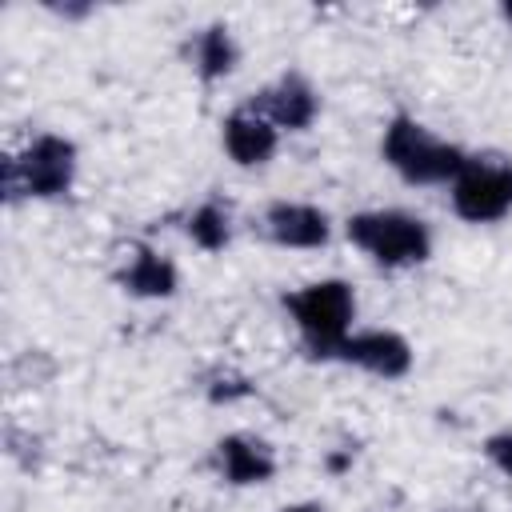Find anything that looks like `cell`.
I'll return each mask as SVG.
<instances>
[{
  "label": "cell",
  "instance_id": "cell-7",
  "mask_svg": "<svg viewBox=\"0 0 512 512\" xmlns=\"http://www.w3.org/2000/svg\"><path fill=\"white\" fill-rule=\"evenodd\" d=\"M248 108L260 112L276 132L280 128L284 132H304V128H312V120L320 112V96H316V88L300 72H284L280 80H272L268 88H260Z\"/></svg>",
  "mask_w": 512,
  "mask_h": 512
},
{
  "label": "cell",
  "instance_id": "cell-5",
  "mask_svg": "<svg viewBox=\"0 0 512 512\" xmlns=\"http://www.w3.org/2000/svg\"><path fill=\"white\" fill-rule=\"evenodd\" d=\"M452 212L468 224H496L512 212V160L468 156L452 180Z\"/></svg>",
  "mask_w": 512,
  "mask_h": 512
},
{
  "label": "cell",
  "instance_id": "cell-6",
  "mask_svg": "<svg viewBox=\"0 0 512 512\" xmlns=\"http://www.w3.org/2000/svg\"><path fill=\"white\" fill-rule=\"evenodd\" d=\"M328 360L340 364H356L380 380H400L412 372V344L392 332V328H364V332H348Z\"/></svg>",
  "mask_w": 512,
  "mask_h": 512
},
{
  "label": "cell",
  "instance_id": "cell-12",
  "mask_svg": "<svg viewBox=\"0 0 512 512\" xmlns=\"http://www.w3.org/2000/svg\"><path fill=\"white\" fill-rule=\"evenodd\" d=\"M184 60L200 80H220V76H228L236 68L240 48H236V40H232V32L224 24H208V28L192 32L184 40Z\"/></svg>",
  "mask_w": 512,
  "mask_h": 512
},
{
  "label": "cell",
  "instance_id": "cell-16",
  "mask_svg": "<svg viewBox=\"0 0 512 512\" xmlns=\"http://www.w3.org/2000/svg\"><path fill=\"white\" fill-rule=\"evenodd\" d=\"M280 512H324V508L312 504V500H300V504H288V508H280Z\"/></svg>",
  "mask_w": 512,
  "mask_h": 512
},
{
  "label": "cell",
  "instance_id": "cell-17",
  "mask_svg": "<svg viewBox=\"0 0 512 512\" xmlns=\"http://www.w3.org/2000/svg\"><path fill=\"white\" fill-rule=\"evenodd\" d=\"M500 12H504V20H512V4H504V8H500Z\"/></svg>",
  "mask_w": 512,
  "mask_h": 512
},
{
  "label": "cell",
  "instance_id": "cell-8",
  "mask_svg": "<svg viewBox=\"0 0 512 512\" xmlns=\"http://www.w3.org/2000/svg\"><path fill=\"white\" fill-rule=\"evenodd\" d=\"M216 472L236 484V488H252V484H268L276 476V452L268 448V440L252 436V432H232L216 440Z\"/></svg>",
  "mask_w": 512,
  "mask_h": 512
},
{
  "label": "cell",
  "instance_id": "cell-11",
  "mask_svg": "<svg viewBox=\"0 0 512 512\" xmlns=\"http://www.w3.org/2000/svg\"><path fill=\"white\" fill-rule=\"evenodd\" d=\"M176 284H180L176 264L148 244H136L124 272H120V288L128 296H140V300H168L176 292Z\"/></svg>",
  "mask_w": 512,
  "mask_h": 512
},
{
  "label": "cell",
  "instance_id": "cell-10",
  "mask_svg": "<svg viewBox=\"0 0 512 512\" xmlns=\"http://www.w3.org/2000/svg\"><path fill=\"white\" fill-rule=\"evenodd\" d=\"M220 140H224V152L240 164V168H260L276 156L280 148V132L252 108H236L232 116H224L220 124Z\"/></svg>",
  "mask_w": 512,
  "mask_h": 512
},
{
  "label": "cell",
  "instance_id": "cell-3",
  "mask_svg": "<svg viewBox=\"0 0 512 512\" xmlns=\"http://www.w3.org/2000/svg\"><path fill=\"white\" fill-rule=\"evenodd\" d=\"M344 232L380 268H408V264H424L432 256V232H428V224L420 216L404 212V208L356 212V216H348Z\"/></svg>",
  "mask_w": 512,
  "mask_h": 512
},
{
  "label": "cell",
  "instance_id": "cell-1",
  "mask_svg": "<svg viewBox=\"0 0 512 512\" xmlns=\"http://www.w3.org/2000/svg\"><path fill=\"white\" fill-rule=\"evenodd\" d=\"M380 156L392 172H400L408 184H452L468 160L464 148L432 136L412 116H392L380 136Z\"/></svg>",
  "mask_w": 512,
  "mask_h": 512
},
{
  "label": "cell",
  "instance_id": "cell-9",
  "mask_svg": "<svg viewBox=\"0 0 512 512\" xmlns=\"http://www.w3.org/2000/svg\"><path fill=\"white\" fill-rule=\"evenodd\" d=\"M264 232L280 248H324L332 236L328 216L304 200H272L264 208Z\"/></svg>",
  "mask_w": 512,
  "mask_h": 512
},
{
  "label": "cell",
  "instance_id": "cell-13",
  "mask_svg": "<svg viewBox=\"0 0 512 512\" xmlns=\"http://www.w3.org/2000/svg\"><path fill=\"white\" fill-rule=\"evenodd\" d=\"M184 232H188V240H192L196 248H204V252H220V248H228V240H232V216H228L224 204L204 200V204L188 216Z\"/></svg>",
  "mask_w": 512,
  "mask_h": 512
},
{
  "label": "cell",
  "instance_id": "cell-14",
  "mask_svg": "<svg viewBox=\"0 0 512 512\" xmlns=\"http://www.w3.org/2000/svg\"><path fill=\"white\" fill-rule=\"evenodd\" d=\"M484 456H488V464H492L496 472L512 476V428L492 432V436L484 440Z\"/></svg>",
  "mask_w": 512,
  "mask_h": 512
},
{
  "label": "cell",
  "instance_id": "cell-2",
  "mask_svg": "<svg viewBox=\"0 0 512 512\" xmlns=\"http://www.w3.org/2000/svg\"><path fill=\"white\" fill-rule=\"evenodd\" d=\"M284 308H288L308 356H316V360H328L332 348L352 332V320H356L352 284L340 276H328V280H316V284L288 292Z\"/></svg>",
  "mask_w": 512,
  "mask_h": 512
},
{
  "label": "cell",
  "instance_id": "cell-4",
  "mask_svg": "<svg viewBox=\"0 0 512 512\" xmlns=\"http://www.w3.org/2000/svg\"><path fill=\"white\" fill-rule=\"evenodd\" d=\"M76 180V144L44 132L36 136L20 156L4 160V200L16 204L20 196L32 200H56Z\"/></svg>",
  "mask_w": 512,
  "mask_h": 512
},
{
  "label": "cell",
  "instance_id": "cell-15",
  "mask_svg": "<svg viewBox=\"0 0 512 512\" xmlns=\"http://www.w3.org/2000/svg\"><path fill=\"white\" fill-rule=\"evenodd\" d=\"M248 392H252V384H248L244 376H228V372L208 384V396H212L216 404H220V400H240V396H248Z\"/></svg>",
  "mask_w": 512,
  "mask_h": 512
}]
</instances>
